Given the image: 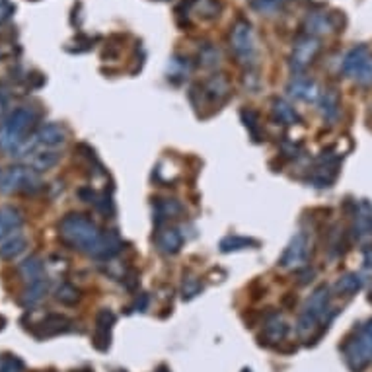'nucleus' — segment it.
Masks as SVG:
<instances>
[{
    "instance_id": "58836bf2",
    "label": "nucleus",
    "mask_w": 372,
    "mask_h": 372,
    "mask_svg": "<svg viewBox=\"0 0 372 372\" xmlns=\"http://www.w3.org/2000/svg\"><path fill=\"white\" fill-rule=\"evenodd\" d=\"M12 12H14V6H12L10 0H0V24H4V22L8 20L12 16Z\"/></svg>"
},
{
    "instance_id": "ddd939ff",
    "label": "nucleus",
    "mask_w": 372,
    "mask_h": 372,
    "mask_svg": "<svg viewBox=\"0 0 372 372\" xmlns=\"http://www.w3.org/2000/svg\"><path fill=\"white\" fill-rule=\"evenodd\" d=\"M286 92L296 99H302V102H318L320 98V88L318 84L314 82L312 79H306V76H294L289 86H286Z\"/></svg>"
},
{
    "instance_id": "aec40b11",
    "label": "nucleus",
    "mask_w": 372,
    "mask_h": 372,
    "mask_svg": "<svg viewBox=\"0 0 372 372\" xmlns=\"http://www.w3.org/2000/svg\"><path fill=\"white\" fill-rule=\"evenodd\" d=\"M18 271H20L22 279H24L28 284L47 279V277H45V265H43L41 257H38V255L26 257V259L20 264V267H18Z\"/></svg>"
},
{
    "instance_id": "4be33fe9",
    "label": "nucleus",
    "mask_w": 372,
    "mask_h": 372,
    "mask_svg": "<svg viewBox=\"0 0 372 372\" xmlns=\"http://www.w3.org/2000/svg\"><path fill=\"white\" fill-rule=\"evenodd\" d=\"M271 111H273L275 121H279L281 125H298L302 119L298 115V111L281 98H275L271 104Z\"/></svg>"
},
{
    "instance_id": "a211bd4d",
    "label": "nucleus",
    "mask_w": 372,
    "mask_h": 372,
    "mask_svg": "<svg viewBox=\"0 0 372 372\" xmlns=\"http://www.w3.org/2000/svg\"><path fill=\"white\" fill-rule=\"evenodd\" d=\"M184 8H186V16H189V12H195L201 20H215L220 14V2L218 0H186Z\"/></svg>"
},
{
    "instance_id": "393cba45",
    "label": "nucleus",
    "mask_w": 372,
    "mask_h": 372,
    "mask_svg": "<svg viewBox=\"0 0 372 372\" xmlns=\"http://www.w3.org/2000/svg\"><path fill=\"white\" fill-rule=\"evenodd\" d=\"M286 333H289V325H286V322H284L279 314H271V316L267 318V322H265V330H264L265 339L269 343H279L286 337Z\"/></svg>"
},
{
    "instance_id": "bb28decb",
    "label": "nucleus",
    "mask_w": 372,
    "mask_h": 372,
    "mask_svg": "<svg viewBox=\"0 0 372 372\" xmlns=\"http://www.w3.org/2000/svg\"><path fill=\"white\" fill-rule=\"evenodd\" d=\"M57 162H59V154L53 152V150H40V152H33L28 158V166L33 168L35 172L51 170L53 166H57Z\"/></svg>"
},
{
    "instance_id": "a19ab883",
    "label": "nucleus",
    "mask_w": 372,
    "mask_h": 372,
    "mask_svg": "<svg viewBox=\"0 0 372 372\" xmlns=\"http://www.w3.org/2000/svg\"><path fill=\"white\" fill-rule=\"evenodd\" d=\"M4 109H6V99L0 98V118L4 115Z\"/></svg>"
},
{
    "instance_id": "39448f33",
    "label": "nucleus",
    "mask_w": 372,
    "mask_h": 372,
    "mask_svg": "<svg viewBox=\"0 0 372 372\" xmlns=\"http://www.w3.org/2000/svg\"><path fill=\"white\" fill-rule=\"evenodd\" d=\"M343 357L353 372H361L372 361V320L362 325L359 333L343 345Z\"/></svg>"
},
{
    "instance_id": "f257e3e1",
    "label": "nucleus",
    "mask_w": 372,
    "mask_h": 372,
    "mask_svg": "<svg viewBox=\"0 0 372 372\" xmlns=\"http://www.w3.org/2000/svg\"><path fill=\"white\" fill-rule=\"evenodd\" d=\"M60 240L80 254L99 261H109L121 252V240L115 234H104L96 223L84 215H67L59 225Z\"/></svg>"
},
{
    "instance_id": "72a5a7b5",
    "label": "nucleus",
    "mask_w": 372,
    "mask_h": 372,
    "mask_svg": "<svg viewBox=\"0 0 372 372\" xmlns=\"http://www.w3.org/2000/svg\"><path fill=\"white\" fill-rule=\"evenodd\" d=\"M355 82H357L359 86H362V88H371L372 86V55L366 59V63L362 65L361 70L357 72Z\"/></svg>"
},
{
    "instance_id": "6e6552de",
    "label": "nucleus",
    "mask_w": 372,
    "mask_h": 372,
    "mask_svg": "<svg viewBox=\"0 0 372 372\" xmlns=\"http://www.w3.org/2000/svg\"><path fill=\"white\" fill-rule=\"evenodd\" d=\"M351 234L361 248H372V203L369 201H359L355 205Z\"/></svg>"
},
{
    "instance_id": "473e14b6",
    "label": "nucleus",
    "mask_w": 372,
    "mask_h": 372,
    "mask_svg": "<svg viewBox=\"0 0 372 372\" xmlns=\"http://www.w3.org/2000/svg\"><path fill=\"white\" fill-rule=\"evenodd\" d=\"M203 291V286H201V281L197 279L195 275H187L184 277V284H181V294H184V298H193L197 294Z\"/></svg>"
},
{
    "instance_id": "7ed1b4c3",
    "label": "nucleus",
    "mask_w": 372,
    "mask_h": 372,
    "mask_svg": "<svg viewBox=\"0 0 372 372\" xmlns=\"http://www.w3.org/2000/svg\"><path fill=\"white\" fill-rule=\"evenodd\" d=\"M332 308V293H330V286L327 284H320L310 298L306 300L302 314H300V320L296 323V332L300 337H310V333L318 327V323L322 322L323 318L327 316Z\"/></svg>"
},
{
    "instance_id": "0eeeda50",
    "label": "nucleus",
    "mask_w": 372,
    "mask_h": 372,
    "mask_svg": "<svg viewBox=\"0 0 372 372\" xmlns=\"http://www.w3.org/2000/svg\"><path fill=\"white\" fill-rule=\"evenodd\" d=\"M320 49H322V43H320L318 38L308 35V33L300 35L298 40L294 41L293 53H291V69H293V72L300 74V72L308 69L316 60Z\"/></svg>"
},
{
    "instance_id": "9d476101",
    "label": "nucleus",
    "mask_w": 372,
    "mask_h": 372,
    "mask_svg": "<svg viewBox=\"0 0 372 372\" xmlns=\"http://www.w3.org/2000/svg\"><path fill=\"white\" fill-rule=\"evenodd\" d=\"M343 24H339V12H312L308 14V18L304 22V30L308 35H322V33H330V31H337Z\"/></svg>"
},
{
    "instance_id": "9b49d317",
    "label": "nucleus",
    "mask_w": 372,
    "mask_h": 372,
    "mask_svg": "<svg viewBox=\"0 0 372 372\" xmlns=\"http://www.w3.org/2000/svg\"><path fill=\"white\" fill-rule=\"evenodd\" d=\"M33 140L43 150H53V148H59L67 143V131L59 123H45L38 129Z\"/></svg>"
},
{
    "instance_id": "c9c22d12",
    "label": "nucleus",
    "mask_w": 372,
    "mask_h": 372,
    "mask_svg": "<svg viewBox=\"0 0 372 372\" xmlns=\"http://www.w3.org/2000/svg\"><path fill=\"white\" fill-rule=\"evenodd\" d=\"M168 72L170 76L168 79H174V76H186L189 72V63L187 59H172L170 60V67H168Z\"/></svg>"
},
{
    "instance_id": "1a4fd4ad",
    "label": "nucleus",
    "mask_w": 372,
    "mask_h": 372,
    "mask_svg": "<svg viewBox=\"0 0 372 372\" xmlns=\"http://www.w3.org/2000/svg\"><path fill=\"white\" fill-rule=\"evenodd\" d=\"M308 261V240L302 232L294 234L291 238V242L286 245V250L281 255V267L289 269V271H298L302 269L304 265Z\"/></svg>"
},
{
    "instance_id": "a878e982",
    "label": "nucleus",
    "mask_w": 372,
    "mask_h": 372,
    "mask_svg": "<svg viewBox=\"0 0 372 372\" xmlns=\"http://www.w3.org/2000/svg\"><path fill=\"white\" fill-rule=\"evenodd\" d=\"M362 289V277L359 273H345L335 283V294L353 296Z\"/></svg>"
},
{
    "instance_id": "f704fd0d",
    "label": "nucleus",
    "mask_w": 372,
    "mask_h": 372,
    "mask_svg": "<svg viewBox=\"0 0 372 372\" xmlns=\"http://www.w3.org/2000/svg\"><path fill=\"white\" fill-rule=\"evenodd\" d=\"M242 119H244L245 127L250 129L254 140H259V137H257V131H259V125H257V123H259V118H257V113L252 111V109H244V111H242Z\"/></svg>"
},
{
    "instance_id": "20e7f679",
    "label": "nucleus",
    "mask_w": 372,
    "mask_h": 372,
    "mask_svg": "<svg viewBox=\"0 0 372 372\" xmlns=\"http://www.w3.org/2000/svg\"><path fill=\"white\" fill-rule=\"evenodd\" d=\"M43 189L40 172L30 166H12L2 172L0 176V191L12 195V193H26L33 195Z\"/></svg>"
},
{
    "instance_id": "2eb2a0df",
    "label": "nucleus",
    "mask_w": 372,
    "mask_h": 372,
    "mask_svg": "<svg viewBox=\"0 0 372 372\" xmlns=\"http://www.w3.org/2000/svg\"><path fill=\"white\" fill-rule=\"evenodd\" d=\"M337 177V158H320V166L312 172V177H308L316 187H330Z\"/></svg>"
},
{
    "instance_id": "2f4dec72",
    "label": "nucleus",
    "mask_w": 372,
    "mask_h": 372,
    "mask_svg": "<svg viewBox=\"0 0 372 372\" xmlns=\"http://www.w3.org/2000/svg\"><path fill=\"white\" fill-rule=\"evenodd\" d=\"M199 63L205 69H215L220 63V51L216 49L215 45H205L203 49L199 51Z\"/></svg>"
},
{
    "instance_id": "7c9ffc66",
    "label": "nucleus",
    "mask_w": 372,
    "mask_h": 372,
    "mask_svg": "<svg viewBox=\"0 0 372 372\" xmlns=\"http://www.w3.org/2000/svg\"><path fill=\"white\" fill-rule=\"evenodd\" d=\"M250 245H257L255 240L252 238H244V236H226L225 240L220 242V252H236V250H244V248H250Z\"/></svg>"
},
{
    "instance_id": "c03bdc74",
    "label": "nucleus",
    "mask_w": 372,
    "mask_h": 372,
    "mask_svg": "<svg viewBox=\"0 0 372 372\" xmlns=\"http://www.w3.org/2000/svg\"><path fill=\"white\" fill-rule=\"evenodd\" d=\"M0 176H2V172H0Z\"/></svg>"
},
{
    "instance_id": "ea45409f",
    "label": "nucleus",
    "mask_w": 372,
    "mask_h": 372,
    "mask_svg": "<svg viewBox=\"0 0 372 372\" xmlns=\"http://www.w3.org/2000/svg\"><path fill=\"white\" fill-rule=\"evenodd\" d=\"M362 264H364V267L372 269V248H366V250H364V254H362Z\"/></svg>"
},
{
    "instance_id": "e433bc0d",
    "label": "nucleus",
    "mask_w": 372,
    "mask_h": 372,
    "mask_svg": "<svg viewBox=\"0 0 372 372\" xmlns=\"http://www.w3.org/2000/svg\"><path fill=\"white\" fill-rule=\"evenodd\" d=\"M24 371V362L18 357L6 355L0 359V372H22Z\"/></svg>"
},
{
    "instance_id": "4468645a",
    "label": "nucleus",
    "mask_w": 372,
    "mask_h": 372,
    "mask_svg": "<svg viewBox=\"0 0 372 372\" xmlns=\"http://www.w3.org/2000/svg\"><path fill=\"white\" fill-rule=\"evenodd\" d=\"M318 106H320V113L325 123H335L339 119L341 113V98H339V92L335 88L323 90L318 98Z\"/></svg>"
},
{
    "instance_id": "c85d7f7f",
    "label": "nucleus",
    "mask_w": 372,
    "mask_h": 372,
    "mask_svg": "<svg viewBox=\"0 0 372 372\" xmlns=\"http://www.w3.org/2000/svg\"><path fill=\"white\" fill-rule=\"evenodd\" d=\"M26 245H28V240L24 236L14 234L10 240H6L4 244L0 245V257L6 259V261H10V259L18 257L26 250Z\"/></svg>"
},
{
    "instance_id": "f03ea898",
    "label": "nucleus",
    "mask_w": 372,
    "mask_h": 372,
    "mask_svg": "<svg viewBox=\"0 0 372 372\" xmlns=\"http://www.w3.org/2000/svg\"><path fill=\"white\" fill-rule=\"evenodd\" d=\"M35 119L31 108L14 109L0 125V148L4 152H18L26 143V135L35 125Z\"/></svg>"
},
{
    "instance_id": "37998d69",
    "label": "nucleus",
    "mask_w": 372,
    "mask_h": 372,
    "mask_svg": "<svg viewBox=\"0 0 372 372\" xmlns=\"http://www.w3.org/2000/svg\"><path fill=\"white\" fill-rule=\"evenodd\" d=\"M371 300H372V286H371Z\"/></svg>"
},
{
    "instance_id": "dca6fc26",
    "label": "nucleus",
    "mask_w": 372,
    "mask_h": 372,
    "mask_svg": "<svg viewBox=\"0 0 372 372\" xmlns=\"http://www.w3.org/2000/svg\"><path fill=\"white\" fill-rule=\"evenodd\" d=\"M184 245V236L176 228H162L156 234L158 252L166 255H176Z\"/></svg>"
},
{
    "instance_id": "f3484780",
    "label": "nucleus",
    "mask_w": 372,
    "mask_h": 372,
    "mask_svg": "<svg viewBox=\"0 0 372 372\" xmlns=\"http://www.w3.org/2000/svg\"><path fill=\"white\" fill-rule=\"evenodd\" d=\"M96 339H94V345L98 347L99 351H106L109 347V330H111V325L115 323V314L108 310V308H104V310H99L98 318H96Z\"/></svg>"
},
{
    "instance_id": "6ab92c4d",
    "label": "nucleus",
    "mask_w": 372,
    "mask_h": 372,
    "mask_svg": "<svg viewBox=\"0 0 372 372\" xmlns=\"http://www.w3.org/2000/svg\"><path fill=\"white\" fill-rule=\"evenodd\" d=\"M369 57H371V51H369V47H366V45H357V47H353V49L345 55L341 70L347 74V76L355 79V76H357V72L361 70V67L366 63Z\"/></svg>"
},
{
    "instance_id": "423d86ee",
    "label": "nucleus",
    "mask_w": 372,
    "mask_h": 372,
    "mask_svg": "<svg viewBox=\"0 0 372 372\" xmlns=\"http://www.w3.org/2000/svg\"><path fill=\"white\" fill-rule=\"evenodd\" d=\"M230 45L234 51L236 59L242 65H252L255 59V38L252 24L244 18L236 22L230 33Z\"/></svg>"
},
{
    "instance_id": "b1692460",
    "label": "nucleus",
    "mask_w": 372,
    "mask_h": 372,
    "mask_svg": "<svg viewBox=\"0 0 372 372\" xmlns=\"http://www.w3.org/2000/svg\"><path fill=\"white\" fill-rule=\"evenodd\" d=\"M184 207L177 203L176 199H158L154 203V223L160 226L168 218H177L181 215Z\"/></svg>"
},
{
    "instance_id": "5701e85b",
    "label": "nucleus",
    "mask_w": 372,
    "mask_h": 372,
    "mask_svg": "<svg viewBox=\"0 0 372 372\" xmlns=\"http://www.w3.org/2000/svg\"><path fill=\"white\" fill-rule=\"evenodd\" d=\"M228 92H230V84H228V80H226L223 74L211 76V79L205 82V88H203V94H205L211 102H215V104H220L223 99H226Z\"/></svg>"
},
{
    "instance_id": "c756f323",
    "label": "nucleus",
    "mask_w": 372,
    "mask_h": 372,
    "mask_svg": "<svg viewBox=\"0 0 372 372\" xmlns=\"http://www.w3.org/2000/svg\"><path fill=\"white\" fill-rule=\"evenodd\" d=\"M55 298L60 304H67V306H74L80 300V291L76 286H72L70 283H60L59 289L55 291Z\"/></svg>"
},
{
    "instance_id": "cd10ccee",
    "label": "nucleus",
    "mask_w": 372,
    "mask_h": 372,
    "mask_svg": "<svg viewBox=\"0 0 372 372\" xmlns=\"http://www.w3.org/2000/svg\"><path fill=\"white\" fill-rule=\"evenodd\" d=\"M47 286H49V284H47V279L28 284L24 294H22V304H24L26 308H31V306L40 304L41 300H43L45 293H47Z\"/></svg>"
},
{
    "instance_id": "79ce46f5",
    "label": "nucleus",
    "mask_w": 372,
    "mask_h": 372,
    "mask_svg": "<svg viewBox=\"0 0 372 372\" xmlns=\"http://www.w3.org/2000/svg\"><path fill=\"white\" fill-rule=\"evenodd\" d=\"M2 325H4V318H0V330H2Z\"/></svg>"
},
{
    "instance_id": "412c9836",
    "label": "nucleus",
    "mask_w": 372,
    "mask_h": 372,
    "mask_svg": "<svg viewBox=\"0 0 372 372\" xmlns=\"http://www.w3.org/2000/svg\"><path fill=\"white\" fill-rule=\"evenodd\" d=\"M24 225V216L14 207H0V240L12 232L20 230Z\"/></svg>"
},
{
    "instance_id": "4c0bfd02",
    "label": "nucleus",
    "mask_w": 372,
    "mask_h": 372,
    "mask_svg": "<svg viewBox=\"0 0 372 372\" xmlns=\"http://www.w3.org/2000/svg\"><path fill=\"white\" fill-rule=\"evenodd\" d=\"M281 6V0H254V8L261 14H271Z\"/></svg>"
},
{
    "instance_id": "f8f14e48",
    "label": "nucleus",
    "mask_w": 372,
    "mask_h": 372,
    "mask_svg": "<svg viewBox=\"0 0 372 372\" xmlns=\"http://www.w3.org/2000/svg\"><path fill=\"white\" fill-rule=\"evenodd\" d=\"M72 330V322L63 314H49L45 320L35 323V327L31 330L35 337L40 339H47V337H55L59 333H67Z\"/></svg>"
}]
</instances>
